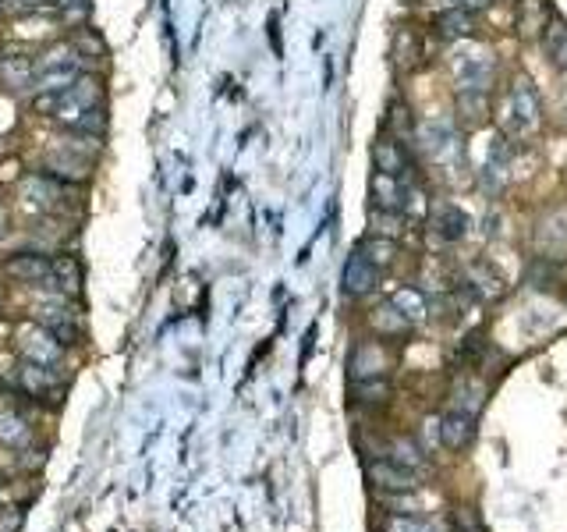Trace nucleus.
<instances>
[{"label": "nucleus", "instance_id": "obj_1", "mask_svg": "<svg viewBox=\"0 0 567 532\" xmlns=\"http://www.w3.org/2000/svg\"><path fill=\"white\" fill-rule=\"evenodd\" d=\"M543 125V100H539L532 79H514L504 93V103H500V132L511 142H525L529 135L539 132Z\"/></svg>", "mask_w": 567, "mask_h": 532}, {"label": "nucleus", "instance_id": "obj_2", "mask_svg": "<svg viewBox=\"0 0 567 532\" xmlns=\"http://www.w3.org/2000/svg\"><path fill=\"white\" fill-rule=\"evenodd\" d=\"M103 103V82L96 79V75H78L75 82H71L68 89H61V93H36V103L32 107L39 110V114H50V118H57L64 128H75L78 118L86 114V110L100 107Z\"/></svg>", "mask_w": 567, "mask_h": 532}, {"label": "nucleus", "instance_id": "obj_3", "mask_svg": "<svg viewBox=\"0 0 567 532\" xmlns=\"http://www.w3.org/2000/svg\"><path fill=\"white\" fill-rule=\"evenodd\" d=\"M78 75H82V54H78L71 43H61V47H50L47 54L36 61L32 89H36V93H61Z\"/></svg>", "mask_w": 567, "mask_h": 532}, {"label": "nucleus", "instance_id": "obj_4", "mask_svg": "<svg viewBox=\"0 0 567 532\" xmlns=\"http://www.w3.org/2000/svg\"><path fill=\"white\" fill-rule=\"evenodd\" d=\"M415 146L422 149V157H429L433 164L447 167L451 160L465 157V146H461V135L443 121H426V125L415 128Z\"/></svg>", "mask_w": 567, "mask_h": 532}, {"label": "nucleus", "instance_id": "obj_5", "mask_svg": "<svg viewBox=\"0 0 567 532\" xmlns=\"http://www.w3.org/2000/svg\"><path fill=\"white\" fill-rule=\"evenodd\" d=\"M373 171H383L390 174V178L415 181V160H412L408 142L394 139V135H380V139L373 142Z\"/></svg>", "mask_w": 567, "mask_h": 532}, {"label": "nucleus", "instance_id": "obj_6", "mask_svg": "<svg viewBox=\"0 0 567 532\" xmlns=\"http://www.w3.org/2000/svg\"><path fill=\"white\" fill-rule=\"evenodd\" d=\"M426 61V36L415 25H401L390 40V64H394L397 75H412Z\"/></svg>", "mask_w": 567, "mask_h": 532}, {"label": "nucleus", "instance_id": "obj_7", "mask_svg": "<svg viewBox=\"0 0 567 532\" xmlns=\"http://www.w3.org/2000/svg\"><path fill=\"white\" fill-rule=\"evenodd\" d=\"M380 274H383L380 266H376L362 249H355L348 256V263H344V274H341L344 295L362 298V295H369V291H376L380 288Z\"/></svg>", "mask_w": 567, "mask_h": 532}, {"label": "nucleus", "instance_id": "obj_8", "mask_svg": "<svg viewBox=\"0 0 567 532\" xmlns=\"http://www.w3.org/2000/svg\"><path fill=\"white\" fill-rule=\"evenodd\" d=\"M475 29H479V18H475V11L458 8V4H447V8L433 15V36H436V40H443V43L468 40V36H475Z\"/></svg>", "mask_w": 567, "mask_h": 532}, {"label": "nucleus", "instance_id": "obj_9", "mask_svg": "<svg viewBox=\"0 0 567 532\" xmlns=\"http://www.w3.org/2000/svg\"><path fill=\"white\" fill-rule=\"evenodd\" d=\"M468 227H472V220H468V213L461 210V206L436 203L433 210H429V231H433L443 245L461 242V238L468 235Z\"/></svg>", "mask_w": 567, "mask_h": 532}, {"label": "nucleus", "instance_id": "obj_10", "mask_svg": "<svg viewBox=\"0 0 567 532\" xmlns=\"http://www.w3.org/2000/svg\"><path fill=\"white\" fill-rule=\"evenodd\" d=\"M369 476H373V483L376 486H383V490H390V493H408V490H415L419 486V472L415 469H408V465H401V462H394V458H376L373 465H369Z\"/></svg>", "mask_w": 567, "mask_h": 532}, {"label": "nucleus", "instance_id": "obj_11", "mask_svg": "<svg viewBox=\"0 0 567 532\" xmlns=\"http://www.w3.org/2000/svg\"><path fill=\"white\" fill-rule=\"evenodd\" d=\"M553 22L550 0H518V15H514V29L521 40H543L546 25Z\"/></svg>", "mask_w": 567, "mask_h": 532}, {"label": "nucleus", "instance_id": "obj_12", "mask_svg": "<svg viewBox=\"0 0 567 532\" xmlns=\"http://www.w3.org/2000/svg\"><path fill=\"white\" fill-rule=\"evenodd\" d=\"M493 79H497V64L490 54H465L458 61V89H486L493 93Z\"/></svg>", "mask_w": 567, "mask_h": 532}, {"label": "nucleus", "instance_id": "obj_13", "mask_svg": "<svg viewBox=\"0 0 567 532\" xmlns=\"http://www.w3.org/2000/svg\"><path fill=\"white\" fill-rule=\"evenodd\" d=\"M475 437V415L458 412V408H447L440 415V444L447 451H465Z\"/></svg>", "mask_w": 567, "mask_h": 532}, {"label": "nucleus", "instance_id": "obj_14", "mask_svg": "<svg viewBox=\"0 0 567 532\" xmlns=\"http://www.w3.org/2000/svg\"><path fill=\"white\" fill-rule=\"evenodd\" d=\"M32 79H36V57L22 54V50H4L0 54V82L15 93L22 89H32Z\"/></svg>", "mask_w": 567, "mask_h": 532}, {"label": "nucleus", "instance_id": "obj_15", "mask_svg": "<svg viewBox=\"0 0 567 532\" xmlns=\"http://www.w3.org/2000/svg\"><path fill=\"white\" fill-rule=\"evenodd\" d=\"M0 270H4L11 281H25V284H47L50 281V259L39 256V252H18V256L4 259Z\"/></svg>", "mask_w": 567, "mask_h": 532}, {"label": "nucleus", "instance_id": "obj_16", "mask_svg": "<svg viewBox=\"0 0 567 532\" xmlns=\"http://www.w3.org/2000/svg\"><path fill=\"white\" fill-rule=\"evenodd\" d=\"M61 352H64V345L57 341L54 334H50L47 327H36V330H29V334H22V355H25V362H39V366H54L57 369V362H61Z\"/></svg>", "mask_w": 567, "mask_h": 532}, {"label": "nucleus", "instance_id": "obj_17", "mask_svg": "<svg viewBox=\"0 0 567 532\" xmlns=\"http://www.w3.org/2000/svg\"><path fill=\"white\" fill-rule=\"evenodd\" d=\"M458 121L465 128H482L490 121V93L486 89H458Z\"/></svg>", "mask_w": 567, "mask_h": 532}, {"label": "nucleus", "instance_id": "obj_18", "mask_svg": "<svg viewBox=\"0 0 567 532\" xmlns=\"http://www.w3.org/2000/svg\"><path fill=\"white\" fill-rule=\"evenodd\" d=\"M39 327H47L50 334L61 341V345H71L78 337V323H75V313L64 306H43L39 309Z\"/></svg>", "mask_w": 567, "mask_h": 532}, {"label": "nucleus", "instance_id": "obj_19", "mask_svg": "<svg viewBox=\"0 0 567 532\" xmlns=\"http://www.w3.org/2000/svg\"><path fill=\"white\" fill-rule=\"evenodd\" d=\"M366 376H387V352L380 345H358L351 355V380Z\"/></svg>", "mask_w": 567, "mask_h": 532}, {"label": "nucleus", "instance_id": "obj_20", "mask_svg": "<svg viewBox=\"0 0 567 532\" xmlns=\"http://www.w3.org/2000/svg\"><path fill=\"white\" fill-rule=\"evenodd\" d=\"M539 43H543V54H546V61H550V68L567 71V22L553 18V22L546 25L543 40Z\"/></svg>", "mask_w": 567, "mask_h": 532}, {"label": "nucleus", "instance_id": "obj_21", "mask_svg": "<svg viewBox=\"0 0 567 532\" xmlns=\"http://www.w3.org/2000/svg\"><path fill=\"white\" fill-rule=\"evenodd\" d=\"M0 444H8V447L32 444V426L25 423L15 408H0Z\"/></svg>", "mask_w": 567, "mask_h": 532}, {"label": "nucleus", "instance_id": "obj_22", "mask_svg": "<svg viewBox=\"0 0 567 532\" xmlns=\"http://www.w3.org/2000/svg\"><path fill=\"white\" fill-rule=\"evenodd\" d=\"M369 320H373V327L380 330V334H387V337H401V334H408V330H412V320H408V316H404L394 302H383V306H376Z\"/></svg>", "mask_w": 567, "mask_h": 532}, {"label": "nucleus", "instance_id": "obj_23", "mask_svg": "<svg viewBox=\"0 0 567 532\" xmlns=\"http://www.w3.org/2000/svg\"><path fill=\"white\" fill-rule=\"evenodd\" d=\"M57 291H78V284H82V274H78V263L71 256H57L50 259V281Z\"/></svg>", "mask_w": 567, "mask_h": 532}, {"label": "nucleus", "instance_id": "obj_24", "mask_svg": "<svg viewBox=\"0 0 567 532\" xmlns=\"http://www.w3.org/2000/svg\"><path fill=\"white\" fill-rule=\"evenodd\" d=\"M22 384L32 394H50L57 387V373L54 366H39V362H25L22 366Z\"/></svg>", "mask_w": 567, "mask_h": 532}, {"label": "nucleus", "instance_id": "obj_25", "mask_svg": "<svg viewBox=\"0 0 567 532\" xmlns=\"http://www.w3.org/2000/svg\"><path fill=\"white\" fill-rule=\"evenodd\" d=\"M355 394L362 405H380L390 398V380L387 376H366V380H355Z\"/></svg>", "mask_w": 567, "mask_h": 532}, {"label": "nucleus", "instance_id": "obj_26", "mask_svg": "<svg viewBox=\"0 0 567 532\" xmlns=\"http://www.w3.org/2000/svg\"><path fill=\"white\" fill-rule=\"evenodd\" d=\"M358 249L366 252V256L373 259V263L380 266V270H383V266L394 263V256H397V242H394V238H387V235H373V238H366V242L358 245Z\"/></svg>", "mask_w": 567, "mask_h": 532}, {"label": "nucleus", "instance_id": "obj_27", "mask_svg": "<svg viewBox=\"0 0 567 532\" xmlns=\"http://www.w3.org/2000/svg\"><path fill=\"white\" fill-rule=\"evenodd\" d=\"M451 408H458V412H468V415H479V408H482V387L472 384V380L458 384V391H454V398H451Z\"/></svg>", "mask_w": 567, "mask_h": 532}, {"label": "nucleus", "instance_id": "obj_28", "mask_svg": "<svg viewBox=\"0 0 567 532\" xmlns=\"http://www.w3.org/2000/svg\"><path fill=\"white\" fill-rule=\"evenodd\" d=\"M75 135H93V139H103V132H107V110H103V103L100 107H93V110H86L82 118H78V125L71 128Z\"/></svg>", "mask_w": 567, "mask_h": 532}, {"label": "nucleus", "instance_id": "obj_29", "mask_svg": "<svg viewBox=\"0 0 567 532\" xmlns=\"http://www.w3.org/2000/svg\"><path fill=\"white\" fill-rule=\"evenodd\" d=\"M394 306L415 323V320H422V313H426V298H422L415 288H404V291H397V295H394Z\"/></svg>", "mask_w": 567, "mask_h": 532}, {"label": "nucleus", "instance_id": "obj_30", "mask_svg": "<svg viewBox=\"0 0 567 532\" xmlns=\"http://www.w3.org/2000/svg\"><path fill=\"white\" fill-rule=\"evenodd\" d=\"M387 532H440V529H436L429 518H419V515H390Z\"/></svg>", "mask_w": 567, "mask_h": 532}, {"label": "nucleus", "instance_id": "obj_31", "mask_svg": "<svg viewBox=\"0 0 567 532\" xmlns=\"http://www.w3.org/2000/svg\"><path fill=\"white\" fill-rule=\"evenodd\" d=\"M4 4V11L15 18L22 15H43V11H50L57 4V0H0Z\"/></svg>", "mask_w": 567, "mask_h": 532}, {"label": "nucleus", "instance_id": "obj_32", "mask_svg": "<svg viewBox=\"0 0 567 532\" xmlns=\"http://www.w3.org/2000/svg\"><path fill=\"white\" fill-rule=\"evenodd\" d=\"M71 47H75L78 54H82V61H86V54H96V57H103V54H107V47H103V40H100V36H96L93 29H82V32H78V36H75V43H71Z\"/></svg>", "mask_w": 567, "mask_h": 532}, {"label": "nucleus", "instance_id": "obj_33", "mask_svg": "<svg viewBox=\"0 0 567 532\" xmlns=\"http://www.w3.org/2000/svg\"><path fill=\"white\" fill-rule=\"evenodd\" d=\"M454 4H458V8H468V11H475V15H479L482 8H490L493 0H454Z\"/></svg>", "mask_w": 567, "mask_h": 532}, {"label": "nucleus", "instance_id": "obj_34", "mask_svg": "<svg viewBox=\"0 0 567 532\" xmlns=\"http://www.w3.org/2000/svg\"><path fill=\"white\" fill-rule=\"evenodd\" d=\"M8 224H11V210H8V203L0 199V238L8 235Z\"/></svg>", "mask_w": 567, "mask_h": 532}, {"label": "nucleus", "instance_id": "obj_35", "mask_svg": "<svg viewBox=\"0 0 567 532\" xmlns=\"http://www.w3.org/2000/svg\"><path fill=\"white\" fill-rule=\"evenodd\" d=\"M0 11H4V4H0Z\"/></svg>", "mask_w": 567, "mask_h": 532}]
</instances>
